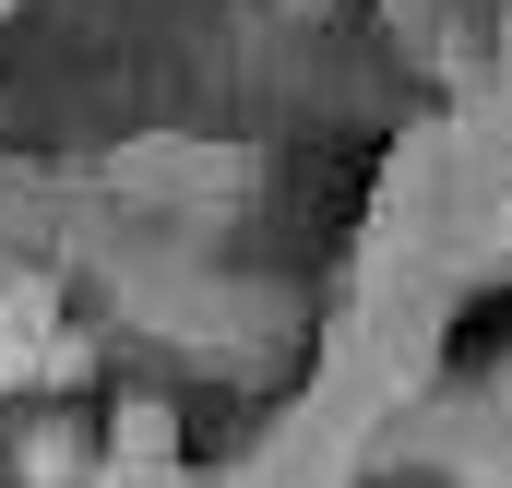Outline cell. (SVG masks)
Instances as JSON below:
<instances>
[{
    "label": "cell",
    "mask_w": 512,
    "mask_h": 488,
    "mask_svg": "<svg viewBox=\"0 0 512 488\" xmlns=\"http://www.w3.org/2000/svg\"><path fill=\"white\" fill-rule=\"evenodd\" d=\"M24 381H36V334H12V322H0V405H12Z\"/></svg>",
    "instance_id": "cell-1"
},
{
    "label": "cell",
    "mask_w": 512,
    "mask_h": 488,
    "mask_svg": "<svg viewBox=\"0 0 512 488\" xmlns=\"http://www.w3.org/2000/svg\"><path fill=\"white\" fill-rule=\"evenodd\" d=\"M12 12H24V0H0V24H12Z\"/></svg>",
    "instance_id": "cell-2"
}]
</instances>
